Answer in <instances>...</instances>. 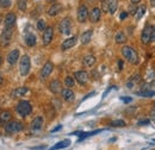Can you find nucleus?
Masks as SVG:
<instances>
[{
    "label": "nucleus",
    "instance_id": "f257e3e1",
    "mask_svg": "<svg viewBox=\"0 0 155 150\" xmlns=\"http://www.w3.org/2000/svg\"><path fill=\"white\" fill-rule=\"evenodd\" d=\"M122 55L131 64H137L138 63V55H137L136 50L134 48L129 47V45H125V47L122 48Z\"/></svg>",
    "mask_w": 155,
    "mask_h": 150
},
{
    "label": "nucleus",
    "instance_id": "f03ea898",
    "mask_svg": "<svg viewBox=\"0 0 155 150\" xmlns=\"http://www.w3.org/2000/svg\"><path fill=\"white\" fill-rule=\"evenodd\" d=\"M16 111L20 117H26L32 112V106L28 100H20L16 106Z\"/></svg>",
    "mask_w": 155,
    "mask_h": 150
},
{
    "label": "nucleus",
    "instance_id": "7ed1b4c3",
    "mask_svg": "<svg viewBox=\"0 0 155 150\" xmlns=\"http://www.w3.org/2000/svg\"><path fill=\"white\" fill-rule=\"evenodd\" d=\"M12 35H13V28H6L2 30L1 35H0V45L1 47H6L11 43L12 39Z\"/></svg>",
    "mask_w": 155,
    "mask_h": 150
},
{
    "label": "nucleus",
    "instance_id": "20e7f679",
    "mask_svg": "<svg viewBox=\"0 0 155 150\" xmlns=\"http://www.w3.org/2000/svg\"><path fill=\"white\" fill-rule=\"evenodd\" d=\"M30 68H31V62H30V57L28 55H24V56L20 58V63H19V72L21 76H26L30 72Z\"/></svg>",
    "mask_w": 155,
    "mask_h": 150
},
{
    "label": "nucleus",
    "instance_id": "39448f33",
    "mask_svg": "<svg viewBox=\"0 0 155 150\" xmlns=\"http://www.w3.org/2000/svg\"><path fill=\"white\" fill-rule=\"evenodd\" d=\"M58 31L62 35H69L72 31V19L69 17L62 19L61 23L58 24Z\"/></svg>",
    "mask_w": 155,
    "mask_h": 150
},
{
    "label": "nucleus",
    "instance_id": "423d86ee",
    "mask_svg": "<svg viewBox=\"0 0 155 150\" xmlns=\"http://www.w3.org/2000/svg\"><path fill=\"white\" fill-rule=\"evenodd\" d=\"M23 129H24L23 123H20L18 120H13V122L11 120L5 125V131L7 133H17V132L21 131Z\"/></svg>",
    "mask_w": 155,
    "mask_h": 150
},
{
    "label": "nucleus",
    "instance_id": "0eeeda50",
    "mask_svg": "<svg viewBox=\"0 0 155 150\" xmlns=\"http://www.w3.org/2000/svg\"><path fill=\"white\" fill-rule=\"evenodd\" d=\"M152 34H153V26L152 25H146L144 29L142 30V36H141V42L143 44H149L152 42Z\"/></svg>",
    "mask_w": 155,
    "mask_h": 150
},
{
    "label": "nucleus",
    "instance_id": "6e6552de",
    "mask_svg": "<svg viewBox=\"0 0 155 150\" xmlns=\"http://www.w3.org/2000/svg\"><path fill=\"white\" fill-rule=\"evenodd\" d=\"M53 38H54V29H53V26H47V29L43 31V36H42L43 45H49L51 43Z\"/></svg>",
    "mask_w": 155,
    "mask_h": 150
},
{
    "label": "nucleus",
    "instance_id": "1a4fd4ad",
    "mask_svg": "<svg viewBox=\"0 0 155 150\" xmlns=\"http://www.w3.org/2000/svg\"><path fill=\"white\" fill-rule=\"evenodd\" d=\"M90 17V12L86 5H80L78 8V21L79 23H85L87 18Z\"/></svg>",
    "mask_w": 155,
    "mask_h": 150
},
{
    "label": "nucleus",
    "instance_id": "9d476101",
    "mask_svg": "<svg viewBox=\"0 0 155 150\" xmlns=\"http://www.w3.org/2000/svg\"><path fill=\"white\" fill-rule=\"evenodd\" d=\"M53 69H54V63L50 62V61L45 62L44 66L42 67V70H41V79H42V80H45L49 75L51 74Z\"/></svg>",
    "mask_w": 155,
    "mask_h": 150
},
{
    "label": "nucleus",
    "instance_id": "9b49d317",
    "mask_svg": "<svg viewBox=\"0 0 155 150\" xmlns=\"http://www.w3.org/2000/svg\"><path fill=\"white\" fill-rule=\"evenodd\" d=\"M74 79H75V81H78L80 85H86L88 82V80H90V76H88L87 72L79 70V72L74 73Z\"/></svg>",
    "mask_w": 155,
    "mask_h": 150
},
{
    "label": "nucleus",
    "instance_id": "f8f14e48",
    "mask_svg": "<svg viewBox=\"0 0 155 150\" xmlns=\"http://www.w3.org/2000/svg\"><path fill=\"white\" fill-rule=\"evenodd\" d=\"M43 122H44V119H43V117H36L32 122H31V125H30V128H31V131H39L41 129H42V126H43Z\"/></svg>",
    "mask_w": 155,
    "mask_h": 150
},
{
    "label": "nucleus",
    "instance_id": "ddd939ff",
    "mask_svg": "<svg viewBox=\"0 0 155 150\" xmlns=\"http://www.w3.org/2000/svg\"><path fill=\"white\" fill-rule=\"evenodd\" d=\"M18 58H19V50H18V49H13V50H11V51L8 53V55H7V62H8L11 66H15V64L17 63Z\"/></svg>",
    "mask_w": 155,
    "mask_h": 150
},
{
    "label": "nucleus",
    "instance_id": "4468645a",
    "mask_svg": "<svg viewBox=\"0 0 155 150\" xmlns=\"http://www.w3.org/2000/svg\"><path fill=\"white\" fill-rule=\"evenodd\" d=\"M77 39L78 38L75 37V36L64 39V41H63V43L61 44V49H62V50H68V49L73 48V47L77 44Z\"/></svg>",
    "mask_w": 155,
    "mask_h": 150
},
{
    "label": "nucleus",
    "instance_id": "2eb2a0df",
    "mask_svg": "<svg viewBox=\"0 0 155 150\" xmlns=\"http://www.w3.org/2000/svg\"><path fill=\"white\" fill-rule=\"evenodd\" d=\"M62 98H63V100H66L67 103H73L74 100H75V94L74 92L71 90V88H66V90H62Z\"/></svg>",
    "mask_w": 155,
    "mask_h": 150
},
{
    "label": "nucleus",
    "instance_id": "dca6fc26",
    "mask_svg": "<svg viewBox=\"0 0 155 150\" xmlns=\"http://www.w3.org/2000/svg\"><path fill=\"white\" fill-rule=\"evenodd\" d=\"M101 17V10L99 7H93L90 12V20L92 23H98Z\"/></svg>",
    "mask_w": 155,
    "mask_h": 150
},
{
    "label": "nucleus",
    "instance_id": "f3484780",
    "mask_svg": "<svg viewBox=\"0 0 155 150\" xmlns=\"http://www.w3.org/2000/svg\"><path fill=\"white\" fill-rule=\"evenodd\" d=\"M61 11H62V5L61 4H54V5H51L48 8L47 13H48L49 17H55V16H58Z\"/></svg>",
    "mask_w": 155,
    "mask_h": 150
},
{
    "label": "nucleus",
    "instance_id": "a211bd4d",
    "mask_svg": "<svg viewBox=\"0 0 155 150\" xmlns=\"http://www.w3.org/2000/svg\"><path fill=\"white\" fill-rule=\"evenodd\" d=\"M16 15L15 13H7L6 17H5V20H4V24L6 28H13L15 24H16Z\"/></svg>",
    "mask_w": 155,
    "mask_h": 150
},
{
    "label": "nucleus",
    "instance_id": "6ab92c4d",
    "mask_svg": "<svg viewBox=\"0 0 155 150\" xmlns=\"http://www.w3.org/2000/svg\"><path fill=\"white\" fill-rule=\"evenodd\" d=\"M49 90L54 94L61 93L62 92V85H61V82L58 80H54V81H51L49 83Z\"/></svg>",
    "mask_w": 155,
    "mask_h": 150
},
{
    "label": "nucleus",
    "instance_id": "aec40b11",
    "mask_svg": "<svg viewBox=\"0 0 155 150\" xmlns=\"http://www.w3.org/2000/svg\"><path fill=\"white\" fill-rule=\"evenodd\" d=\"M92 35H93V31L90 29V30H86L85 32H82L81 34V36H80V42L82 43V44H88L90 42H91V39H92Z\"/></svg>",
    "mask_w": 155,
    "mask_h": 150
},
{
    "label": "nucleus",
    "instance_id": "412c9836",
    "mask_svg": "<svg viewBox=\"0 0 155 150\" xmlns=\"http://www.w3.org/2000/svg\"><path fill=\"white\" fill-rule=\"evenodd\" d=\"M24 41H25L26 45H28V47H30V48L35 47V45H36V42H37L36 36H35L32 32H28V34L25 35V37H24Z\"/></svg>",
    "mask_w": 155,
    "mask_h": 150
},
{
    "label": "nucleus",
    "instance_id": "4be33fe9",
    "mask_svg": "<svg viewBox=\"0 0 155 150\" xmlns=\"http://www.w3.org/2000/svg\"><path fill=\"white\" fill-rule=\"evenodd\" d=\"M12 118V113L10 111H1L0 112V124H7L8 122H11Z\"/></svg>",
    "mask_w": 155,
    "mask_h": 150
},
{
    "label": "nucleus",
    "instance_id": "5701e85b",
    "mask_svg": "<svg viewBox=\"0 0 155 150\" xmlns=\"http://www.w3.org/2000/svg\"><path fill=\"white\" fill-rule=\"evenodd\" d=\"M25 93H28V87H18L11 92V98H20Z\"/></svg>",
    "mask_w": 155,
    "mask_h": 150
},
{
    "label": "nucleus",
    "instance_id": "b1692460",
    "mask_svg": "<svg viewBox=\"0 0 155 150\" xmlns=\"http://www.w3.org/2000/svg\"><path fill=\"white\" fill-rule=\"evenodd\" d=\"M96 61H97L96 56H93V55H91V54L86 55V56L82 58V62H84V64H85L86 67H92V66H94Z\"/></svg>",
    "mask_w": 155,
    "mask_h": 150
},
{
    "label": "nucleus",
    "instance_id": "393cba45",
    "mask_svg": "<svg viewBox=\"0 0 155 150\" xmlns=\"http://www.w3.org/2000/svg\"><path fill=\"white\" fill-rule=\"evenodd\" d=\"M71 144V141L69 139H64V141H61V142H58L56 143L53 148H50L49 150H58V149H63V148H67L68 145Z\"/></svg>",
    "mask_w": 155,
    "mask_h": 150
},
{
    "label": "nucleus",
    "instance_id": "a878e982",
    "mask_svg": "<svg viewBox=\"0 0 155 150\" xmlns=\"http://www.w3.org/2000/svg\"><path fill=\"white\" fill-rule=\"evenodd\" d=\"M146 5H141V6H138L137 7V10H136L135 12V19L136 20H140V19L143 17V15H144V12H146Z\"/></svg>",
    "mask_w": 155,
    "mask_h": 150
},
{
    "label": "nucleus",
    "instance_id": "bb28decb",
    "mask_svg": "<svg viewBox=\"0 0 155 150\" xmlns=\"http://www.w3.org/2000/svg\"><path fill=\"white\" fill-rule=\"evenodd\" d=\"M107 4H109V12L111 15H114L117 11V7H118V0H109Z\"/></svg>",
    "mask_w": 155,
    "mask_h": 150
},
{
    "label": "nucleus",
    "instance_id": "cd10ccee",
    "mask_svg": "<svg viewBox=\"0 0 155 150\" xmlns=\"http://www.w3.org/2000/svg\"><path fill=\"white\" fill-rule=\"evenodd\" d=\"M115 41H116V43H118V44H123V43H125L127 37H125V35L122 31H118L116 34V36H115Z\"/></svg>",
    "mask_w": 155,
    "mask_h": 150
},
{
    "label": "nucleus",
    "instance_id": "c85d7f7f",
    "mask_svg": "<svg viewBox=\"0 0 155 150\" xmlns=\"http://www.w3.org/2000/svg\"><path fill=\"white\" fill-rule=\"evenodd\" d=\"M64 85H66V87H68V88L74 87V86H75V79H74L73 76H66V79H64Z\"/></svg>",
    "mask_w": 155,
    "mask_h": 150
},
{
    "label": "nucleus",
    "instance_id": "c756f323",
    "mask_svg": "<svg viewBox=\"0 0 155 150\" xmlns=\"http://www.w3.org/2000/svg\"><path fill=\"white\" fill-rule=\"evenodd\" d=\"M136 94L143 98H152V96H155V91H140V92H136Z\"/></svg>",
    "mask_w": 155,
    "mask_h": 150
},
{
    "label": "nucleus",
    "instance_id": "7c9ffc66",
    "mask_svg": "<svg viewBox=\"0 0 155 150\" xmlns=\"http://www.w3.org/2000/svg\"><path fill=\"white\" fill-rule=\"evenodd\" d=\"M99 132H101V130H94V131H91V132H81L80 135H79V137H80V139L79 141H81V139H85L86 137H91V136H93V135H96V133H99Z\"/></svg>",
    "mask_w": 155,
    "mask_h": 150
},
{
    "label": "nucleus",
    "instance_id": "2f4dec72",
    "mask_svg": "<svg viewBox=\"0 0 155 150\" xmlns=\"http://www.w3.org/2000/svg\"><path fill=\"white\" fill-rule=\"evenodd\" d=\"M17 6L20 11H25L28 7V0H17Z\"/></svg>",
    "mask_w": 155,
    "mask_h": 150
},
{
    "label": "nucleus",
    "instance_id": "473e14b6",
    "mask_svg": "<svg viewBox=\"0 0 155 150\" xmlns=\"http://www.w3.org/2000/svg\"><path fill=\"white\" fill-rule=\"evenodd\" d=\"M111 126H115V128H122V126H125V122L122 120V119H117V120H114L110 123Z\"/></svg>",
    "mask_w": 155,
    "mask_h": 150
},
{
    "label": "nucleus",
    "instance_id": "72a5a7b5",
    "mask_svg": "<svg viewBox=\"0 0 155 150\" xmlns=\"http://www.w3.org/2000/svg\"><path fill=\"white\" fill-rule=\"evenodd\" d=\"M45 29H47L45 20H44V19H38V20H37V30H39V31H44Z\"/></svg>",
    "mask_w": 155,
    "mask_h": 150
},
{
    "label": "nucleus",
    "instance_id": "f704fd0d",
    "mask_svg": "<svg viewBox=\"0 0 155 150\" xmlns=\"http://www.w3.org/2000/svg\"><path fill=\"white\" fill-rule=\"evenodd\" d=\"M11 6V0H0V8H7Z\"/></svg>",
    "mask_w": 155,
    "mask_h": 150
},
{
    "label": "nucleus",
    "instance_id": "c9c22d12",
    "mask_svg": "<svg viewBox=\"0 0 155 150\" xmlns=\"http://www.w3.org/2000/svg\"><path fill=\"white\" fill-rule=\"evenodd\" d=\"M154 77H155V72L154 70H150V74L148 73L147 77H146V80H147V81H149V80H153Z\"/></svg>",
    "mask_w": 155,
    "mask_h": 150
},
{
    "label": "nucleus",
    "instance_id": "e433bc0d",
    "mask_svg": "<svg viewBox=\"0 0 155 150\" xmlns=\"http://www.w3.org/2000/svg\"><path fill=\"white\" fill-rule=\"evenodd\" d=\"M120 100L124 101V103H131L133 98H130V96H120Z\"/></svg>",
    "mask_w": 155,
    "mask_h": 150
},
{
    "label": "nucleus",
    "instance_id": "4c0bfd02",
    "mask_svg": "<svg viewBox=\"0 0 155 150\" xmlns=\"http://www.w3.org/2000/svg\"><path fill=\"white\" fill-rule=\"evenodd\" d=\"M150 120L149 119H143V120H140L138 122V125H149Z\"/></svg>",
    "mask_w": 155,
    "mask_h": 150
},
{
    "label": "nucleus",
    "instance_id": "58836bf2",
    "mask_svg": "<svg viewBox=\"0 0 155 150\" xmlns=\"http://www.w3.org/2000/svg\"><path fill=\"white\" fill-rule=\"evenodd\" d=\"M127 17H128V13H127V12H122V13L119 15V19H120V20H124Z\"/></svg>",
    "mask_w": 155,
    "mask_h": 150
},
{
    "label": "nucleus",
    "instance_id": "ea45409f",
    "mask_svg": "<svg viewBox=\"0 0 155 150\" xmlns=\"http://www.w3.org/2000/svg\"><path fill=\"white\" fill-rule=\"evenodd\" d=\"M61 128H62V125H58L56 128H54L53 130H51V132L54 133V132H56V131H58V130H61Z\"/></svg>",
    "mask_w": 155,
    "mask_h": 150
},
{
    "label": "nucleus",
    "instance_id": "a19ab883",
    "mask_svg": "<svg viewBox=\"0 0 155 150\" xmlns=\"http://www.w3.org/2000/svg\"><path fill=\"white\" fill-rule=\"evenodd\" d=\"M152 41L155 42V26L153 28V34H152Z\"/></svg>",
    "mask_w": 155,
    "mask_h": 150
},
{
    "label": "nucleus",
    "instance_id": "79ce46f5",
    "mask_svg": "<svg viewBox=\"0 0 155 150\" xmlns=\"http://www.w3.org/2000/svg\"><path fill=\"white\" fill-rule=\"evenodd\" d=\"M118 67H119V69H120V70H122V69H123V62H122V61H120V60H119V61H118Z\"/></svg>",
    "mask_w": 155,
    "mask_h": 150
},
{
    "label": "nucleus",
    "instance_id": "37998d69",
    "mask_svg": "<svg viewBox=\"0 0 155 150\" xmlns=\"http://www.w3.org/2000/svg\"><path fill=\"white\" fill-rule=\"evenodd\" d=\"M141 0H131V5H137Z\"/></svg>",
    "mask_w": 155,
    "mask_h": 150
},
{
    "label": "nucleus",
    "instance_id": "c03bdc74",
    "mask_svg": "<svg viewBox=\"0 0 155 150\" xmlns=\"http://www.w3.org/2000/svg\"><path fill=\"white\" fill-rule=\"evenodd\" d=\"M150 116H152V118H153V119H155V109H153V110H152Z\"/></svg>",
    "mask_w": 155,
    "mask_h": 150
},
{
    "label": "nucleus",
    "instance_id": "a18cd8bd",
    "mask_svg": "<svg viewBox=\"0 0 155 150\" xmlns=\"http://www.w3.org/2000/svg\"><path fill=\"white\" fill-rule=\"evenodd\" d=\"M149 2H150V6L152 7H155V0H149Z\"/></svg>",
    "mask_w": 155,
    "mask_h": 150
},
{
    "label": "nucleus",
    "instance_id": "49530a36",
    "mask_svg": "<svg viewBox=\"0 0 155 150\" xmlns=\"http://www.w3.org/2000/svg\"><path fill=\"white\" fill-rule=\"evenodd\" d=\"M2 83V76H1V74H0V85Z\"/></svg>",
    "mask_w": 155,
    "mask_h": 150
},
{
    "label": "nucleus",
    "instance_id": "de8ad7c7",
    "mask_svg": "<svg viewBox=\"0 0 155 150\" xmlns=\"http://www.w3.org/2000/svg\"><path fill=\"white\" fill-rule=\"evenodd\" d=\"M48 2H54V1H56V0H47Z\"/></svg>",
    "mask_w": 155,
    "mask_h": 150
},
{
    "label": "nucleus",
    "instance_id": "09e8293b",
    "mask_svg": "<svg viewBox=\"0 0 155 150\" xmlns=\"http://www.w3.org/2000/svg\"><path fill=\"white\" fill-rule=\"evenodd\" d=\"M1 62H2V57L0 56V64H1Z\"/></svg>",
    "mask_w": 155,
    "mask_h": 150
},
{
    "label": "nucleus",
    "instance_id": "8fccbe9b",
    "mask_svg": "<svg viewBox=\"0 0 155 150\" xmlns=\"http://www.w3.org/2000/svg\"><path fill=\"white\" fill-rule=\"evenodd\" d=\"M99 1H100V2H104V1H106V0H99Z\"/></svg>",
    "mask_w": 155,
    "mask_h": 150
},
{
    "label": "nucleus",
    "instance_id": "3c124183",
    "mask_svg": "<svg viewBox=\"0 0 155 150\" xmlns=\"http://www.w3.org/2000/svg\"><path fill=\"white\" fill-rule=\"evenodd\" d=\"M153 106H154V109H155V103H154V105H153Z\"/></svg>",
    "mask_w": 155,
    "mask_h": 150
}]
</instances>
